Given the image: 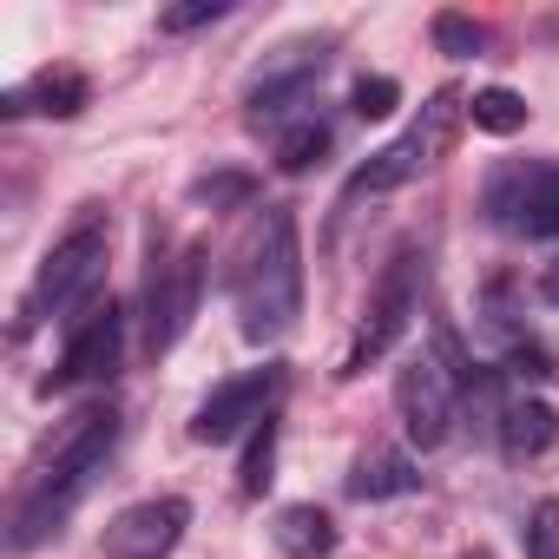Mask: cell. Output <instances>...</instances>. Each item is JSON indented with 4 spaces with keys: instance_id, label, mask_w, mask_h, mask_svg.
<instances>
[{
    "instance_id": "obj_10",
    "label": "cell",
    "mask_w": 559,
    "mask_h": 559,
    "mask_svg": "<svg viewBox=\"0 0 559 559\" xmlns=\"http://www.w3.org/2000/svg\"><path fill=\"white\" fill-rule=\"evenodd\" d=\"M126 356V317L112 297H93L73 323H67V349H60V369L40 382V395H67V389H86V382H112Z\"/></svg>"
},
{
    "instance_id": "obj_14",
    "label": "cell",
    "mask_w": 559,
    "mask_h": 559,
    "mask_svg": "<svg viewBox=\"0 0 559 559\" xmlns=\"http://www.w3.org/2000/svg\"><path fill=\"white\" fill-rule=\"evenodd\" d=\"M493 428H500V454H507V461H539V454H552V441H559V415H552V402H539V395L507 402Z\"/></svg>"
},
{
    "instance_id": "obj_19",
    "label": "cell",
    "mask_w": 559,
    "mask_h": 559,
    "mask_svg": "<svg viewBox=\"0 0 559 559\" xmlns=\"http://www.w3.org/2000/svg\"><path fill=\"white\" fill-rule=\"evenodd\" d=\"M270 480H276V415H270L263 428H250V448H243V461H237V493H243V500H263Z\"/></svg>"
},
{
    "instance_id": "obj_23",
    "label": "cell",
    "mask_w": 559,
    "mask_h": 559,
    "mask_svg": "<svg viewBox=\"0 0 559 559\" xmlns=\"http://www.w3.org/2000/svg\"><path fill=\"white\" fill-rule=\"evenodd\" d=\"M349 99H356V119H389V112L402 106V86H395L389 73H362Z\"/></svg>"
},
{
    "instance_id": "obj_4",
    "label": "cell",
    "mask_w": 559,
    "mask_h": 559,
    "mask_svg": "<svg viewBox=\"0 0 559 559\" xmlns=\"http://www.w3.org/2000/svg\"><path fill=\"white\" fill-rule=\"evenodd\" d=\"M461 119H467V93H461V86H435V93H428V106L415 112V126H408L395 145L369 152V165H356V171H349V191H343V198H382V191H402L408 178L435 171V165L448 158V145H454V132H461Z\"/></svg>"
},
{
    "instance_id": "obj_18",
    "label": "cell",
    "mask_w": 559,
    "mask_h": 559,
    "mask_svg": "<svg viewBox=\"0 0 559 559\" xmlns=\"http://www.w3.org/2000/svg\"><path fill=\"white\" fill-rule=\"evenodd\" d=\"M467 119H474L480 132H493V139H513V132L526 126V99H520L513 86H480V93L467 99Z\"/></svg>"
},
{
    "instance_id": "obj_21",
    "label": "cell",
    "mask_w": 559,
    "mask_h": 559,
    "mask_svg": "<svg viewBox=\"0 0 559 559\" xmlns=\"http://www.w3.org/2000/svg\"><path fill=\"white\" fill-rule=\"evenodd\" d=\"M526 559H559V493L526 513Z\"/></svg>"
},
{
    "instance_id": "obj_17",
    "label": "cell",
    "mask_w": 559,
    "mask_h": 559,
    "mask_svg": "<svg viewBox=\"0 0 559 559\" xmlns=\"http://www.w3.org/2000/svg\"><path fill=\"white\" fill-rule=\"evenodd\" d=\"M323 152H330V126L323 119H290L284 132H276V171H290V178H304Z\"/></svg>"
},
{
    "instance_id": "obj_8",
    "label": "cell",
    "mask_w": 559,
    "mask_h": 559,
    "mask_svg": "<svg viewBox=\"0 0 559 559\" xmlns=\"http://www.w3.org/2000/svg\"><path fill=\"white\" fill-rule=\"evenodd\" d=\"M330 53H336L330 34H304V40H290V47H276V53L250 73V86H243V119H250V126H284V119L317 93Z\"/></svg>"
},
{
    "instance_id": "obj_13",
    "label": "cell",
    "mask_w": 559,
    "mask_h": 559,
    "mask_svg": "<svg viewBox=\"0 0 559 559\" xmlns=\"http://www.w3.org/2000/svg\"><path fill=\"white\" fill-rule=\"evenodd\" d=\"M86 99H93V80L80 67H40L27 86H14L8 99H0V112H8V119H27V112L73 119V112H86Z\"/></svg>"
},
{
    "instance_id": "obj_7",
    "label": "cell",
    "mask_w": 559,
    "mask_h": 559,
    "mask_svg": "<svg viewBox=\"0 0 559 559\" xmlns=\"http://www.w3.org/2000/svg\"><path fill=\"white\" fill-rule=\"evenodd\" d=\"M480 211L507 237H559V165L552 158H507L480 185Z\"/></svg>"
},
{
    "instance_id": "obj_22",
    "label": "cell",
    "mask_w": 559,
    "mask_h": 559,
    "mask_svg": "<svg viewBox=\"0 0 559 559\" xmlns=\"http://www.w3.org/2000/svg\"><path fill=\"white\" fill-rule=\"evenodd\" d=\"M480 40H487V34H480L467 14H435V47H441L448 60H474V53H480Z\"/></svg>"
},
{
    "instance_id": "obj_11",
    "label": "cell",
    "mask_w": 559,
    "mask_h": 559,
    "mask_svg": "<svg viewBox=\"0 0 559 559\" xmlns=\"http://www.w3.org/2000/svg\"><path fill=\"white\" fill-rule=\"evenodd\" d=\"M395 415H402V428H408V441H415L421 454L454 435V421H461V389L448 382V369H441L435 356H408V362L395 369Z\"/></svg>"
},
{
    "instance_id": "obj_15",
    "label": "cell",
    "mask_w": 559,
    "mask_h": 559,
    "mask_svg": "<svg viewBox=\"0 0 559 559\" xmlns=\"http://www.w3.org/2000/svg\"><path fill=\"white\" fill-rule=\"evenodd\" d=\"M402 493H421V467H415L408 448H369V454H356L349 500H402Z\"/></svg>"
},
{
    "instance_id": "obj_1",
    "label": "cell",
    "mask_w": 559,
    "mask_h": 559,
    "mask_svg": "<svg viewBox=\"0 0 559 559\" xmlns=\"http://www.w3.org/2000/svg\"><path fill=\"white\" fill-rule=\"evenodd\" d=\"M230 297H237V330L243 343H276L290 336L304 317V237H297V211L290 204H263L237 270H230Z\"/></svg>"
},
{
    "instance_id": "obj_9",
    "label": "cell",
    "mask_w": 559,
    "mask_h": 559,
    "mask_svg": "<svg viewBox=\"0 0 559 559\" xmlns=\"http://www.w3.org/2000/svg\"><path fill=\"white\" fill-rule=\"evenodd\" d=\"M284 382H290L284 362H257V369L217 382V389L198 402V415H191V441L224 448V441H237L243 428H263V421L276 415V395H284Z\"/></svg>"
},
{
    "instance_id": "obj_6",
    "label": "cell",
    "mask_w": 559,
    "mask_h": 559,
    "mask_svg": "<svg viewBox=\"0 0 559 559\" xmlns=\"http://www.w3.org/2000/svg\"><path fill=\"white\" fill-rule=\"evenodd\" d=\"M204 263H211L204 243L165 250V230L152 224V257H145V356L178 349V336L191 330L198 297H204Z\"/></svg>"
},
{
    "instance_id": "obj_25",
    "label": "cell",
    "mask_w": 559,
    "mask_h": 559,
    "mask_svg": "<svg viewBox=\"0 0 559 559\" xmlns=\"http://www.w3.org/2000/svg\"><path fill=\"white\" fill-rule=\"evenodd\" d=\"M539 297H546V304H559V257H552V263H546V276H539Z\"/></svg>"
},
{
    "instance_id": "obj_20",
    "label": "cell",
    "mask_w": 559,
    "mask_h": 559,
    "mask_svg": "<svg viewBox=\"0 0 559 559\" xmlns=\"http://www.w3.org/2000/svg\"><path fill=\"white\" fill-rule=\"evenodd\" d=\"M257 198V178L250 171H217V178H198L191 185V204H211V211H230V204H250Z\"/></svg>"
},
{
    "instance_id": "obj_16",
    "label": "cell",
    "mask_w": 559,
    "mask_h": 559,
    "mask_svg": "<svg viewBox=\"0 0 559 559\" xmlns=\"http://www.w3.org/2000/svg\"><path fill=\"white\" fill-rule=\"evenodd\" d=\"M270 539L284 546L290 559H330V552H336V520H330L323 507L297 500V507H276V520H270Z\"/></svg>"
},
{
    "instance_id": "obj_12",
    "label": "cell",
    "mask_w": 559,
    "mask_h": 559,
    "mask_svg": "<svg viewBox=\"0 0 559 559\" xmlns=\"http://www.w3.org/2000/svg\"><path fill=\"white\" fill-rule=\"evenodd\" d=\"M185 526H191V507H185L178 493L139 500V507L112 513V526H106V559H171V546L185 539Z\"/></svg>"
},
{
    "instance_id": "obj_5",
    "label": "cell",
    "mask_w": 559,
    "mask_h": 559,
    "mask_svg": "<svg viewBox=\"0 0 559 559\" xmlns=\"http://www.w3.org/2000/svg\"><path fill=\"white\" fill-rule=\"evenodd\" d=\"M421 290H428V257L421 250H402L389 270H382V284L369 290V310H362V323H356V336H349V349H343V362H336V376L343 382H356V376H369L382 356H395V343L415 330V317H421Z\"/></svg>"
},
{
    "instance_id": "obj_2",
    "label": "cell",
    "mask_w": 559,
    "mask_h": 559,
    "mask_svg": "<svg viewBox=\"0 0 559 559\" xmlns=\"http://www.w3.org/2000/svg\"><path fill=\"white\" fill-rule=\"evenodd\" d=\"M112 441H119V408H112V402L80 408V415L47 441V454H40L34 474H27V500H21V513H14V552H27V546H40L47 533H60V520L86 500L93 474L106 467Z\"/></svg>"
},
{
    "instance_id": "obj_3",
    "label": "cell",
    "mask_w": 559,
    "mask_h": 559,
    "mask_svg": "<svg viewBox=\"0 0 559 559\" xmlns=\"http://www.w3.org/2000/svg\"><path fill=\"white\" fill-rule=\"evenodd\" d=\"M106 250H112V224H106V211L99 204H86L80 217H73V230L40 257V270H34V290L21 297V336L34 330V323H47V317H60V310H86L93 297H99V276H106Z\"/></svg>"
},
{
    "instance_id": "obj_24",
    "label": "cell",
    "mask_w": 559,
    "mask_h": 559,
    "mask_svg": "<svg viewBox=\"0 0 559 559\" xmlns=\"http://www.w3.org/2000/svg\"><path fill=\"white\" fill-rule=\"evenodd\" d=\"M224 14H230V0H185V8H165L158 14V34H198V27H211Z\"/></svg>"
}]
</instances>
